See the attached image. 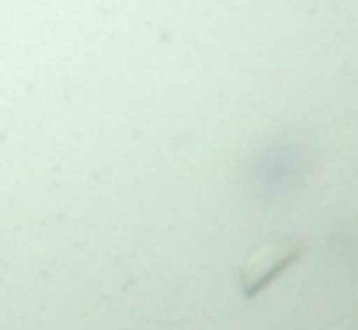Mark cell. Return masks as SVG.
<instances>
[{
    "instance_id": "obj_1",
    "label": "cell",
    "mask_w": 358,
    "mask_h": 330,
    "mask_svg": "<svg viewBox=\"0 0 358 330\" xmlns=\"http://www.w3.org/2000/svg\"><path fill=\"white\" fill-rule=\"evenodd\" d=\"M303 240H282V243H271V247H261L240 271V292L247 299H254L261 289H268L282 271H289L299 257H303Z\"/></svg>"
}]
</instances>
